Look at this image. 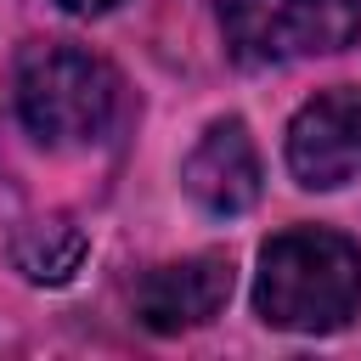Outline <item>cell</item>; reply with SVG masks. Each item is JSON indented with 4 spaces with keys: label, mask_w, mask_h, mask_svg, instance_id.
I'll use <instances>...</instances> for the list:
<instances>
[{
    "label": "cell",
    "mask_w": 361,
    "mask_h": 361,
    "mask_svg": "<svg viewBox=\"0 0 361 361\" xmlns=\"http://www.w3.org/2000/svg\"><path fill=\"white\" fill-rule=\"evenodd\" d=\"M254 310L282 333H338L361 310V248L327 226L276 231L259 248Z\"/></svg>",
    "instance_id": "1"
},
{
    "label": "cell",
    "mask_w": 361,
    "mask_h": 361,
    "mask_svg": "<svg viewBox=\"0 0 361 361\" xmlns=\"http://www.w3.org/2000/svg\"><path fill=\"white\" fill-rule=\"evenodd\" d=\"M17 113L45 147H90L118 118V73L79 45H34L17 62Z\"/></svg>",
    "instance_id": "2"
},
{
    "label": "cell",
    "mask_w": 361,
    "mask_h": 361,
    "mask_svg": "<svg viewBox=\"0 0 361 361\" xmlns=\"http://www.w3.org/2000/svg\"><path fill=\"white\" fill-rule=\"evenodd\" d=\"M220 28L237 62L276 68L355 45L361 0H220Z\"/></svg>",
    "instance_id": "3"
},
{
    "label": "cell",
    "mask_w": 361,
    "mask_h": 361,
    "mask_svg": "<svg viewBox=\"0 0 361 361\" xmlns=\"http://www.w3.org/2000/svg\"><path fill=\"white\" fill-rule=\"evenodd\" d=\"M288 169L310 192H333L361 175V85H333L293 113Z\"/></svg>",
    "instance_id": "4"
},
{
    "label": "cell",
    "mask_w": 361,
    "mask_h": 361,
    "mask_svg": "<svg viewBox=\"0 0 361 361\" xmlns=\"http://www.w3.org/2000/svg\"><path fill=\"white\" fill-rule=\"evenodd\" d=\"M231 299V259L226 254H192L175 265H158L135 288V316L147 333H186L226 310Z\"/></svg>",
    "instance_id": "5"
},
{
    "label": "cell",
    "mask_w": 361,
    "mask_h": 361,
    "mask_svg": "<svg viewBox=\"0 0 361 361\" xmlns=\"http://www.w3.org/2000/svg\"><path fill=\"white\" fill-rule=\"evenodd\" d=\"M186 192L209 214H243L259 203V152L243 118H214L180 164Z\"/></svg>",
    "instance_id": "6"
},
{
    "label": "cell",
    "mask_w": 361,
    "mask_h": 361,
    "mask_svg": "<svg viewBox=\"0 0 361 361\" xmlns=\"http://www.w3.org/2000/svg\"><path fill=\"white\" fill-rule=\"evenodd\" d=\"M11 259L28 282H68L85 259V237L73 231V220H39L11 243Z\"/></svg>",
    "instance_id": "7"
},
{
    "label": "cell",
    "mask_w": 361,
    "mask_h": 361,
    "mask_svg": "<svg viewBox=\"0 0 361 361\" xmlns=\"http://www.w3.org/2000/svg\"><path fill=\"white\" fill-rule=\"evenodd\" d=\"M62 11H73V17H96V11H107L113 0H56Z\"/></svg>",
    "instance_id": "8"
}]
</instances>
